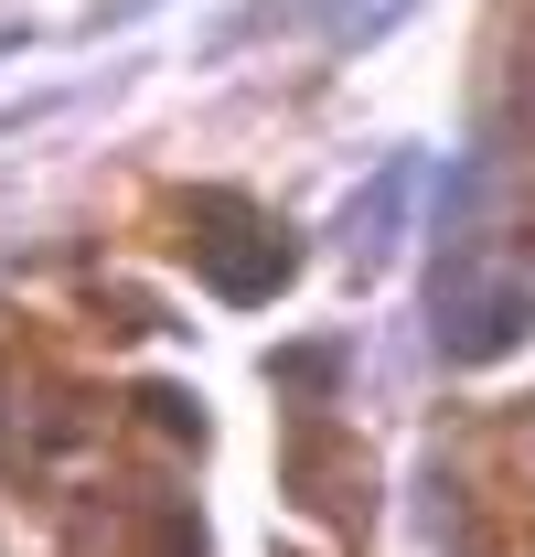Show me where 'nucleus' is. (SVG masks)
<instances>
[{"label": "nucleus", "mask_w": 535, "mask_h": 557, "mask_svg": "<svg viewBox=\"0 0 535 557\" xmlns=\"http://www.w3.org/2000/svg\"><path fill=\"white\" fill-rule=\"evenodd\" d=\"M311 22H322L333 44H386L407 22V0H311Z\"/></svg>", "instance_id": "4"}, {"label": "nucleus", "mask_w": 535, "mask_h": 557, "mask_svg": "<svg viewBox=\"0 0 535 557\" xmlns=\"http://www.w3.org/2000/svg\"><path fill=\"white\" fill-rule=\"evenodd\" d=\"M428 322H439V354H450V364H493V354L525 344L535 289H525V269H471V258H461V269L439 278Z\"/></svg>", "instance_id": "1"}, {"label": "nucleus", "mask_w": 535, "mask_h": 557, "mask_svg": "<svg viewBox=\"0 0 535 557\" xmlns=\"http://www.w3.org/2000/svg\"><path fill=\"white\" fill-rule=\"evenodd\" d=\"M194 236H203V278L225 289V300H268V289H289V236L268 225L258 205H236V194H194Z\"/></svg>", "instance_id": "2"}, {"label": "nucleus", "mask_w": 535, "mask_h": 557, "mask_svg": "<svg viewBox=\"0 0 535 557\" xmlns=\"http://www.w3.org/2000/svg\"><path fill=\"white\" fill-rule=\"evenodd\" d=\"M0 54H11V33H0Z\"/></svg>", "instance_id": "5"}, {"label": "nucleus", "mask_w": 535, "mask_h": 557, "mask_svg": "<svg viewBox=\"0 0 535 557\" xmlns=\"http://www.w3.org/2000/svg\"><path fill=\"white\" fill-rule=\"evenodd\" d=\"M397 214H407V161H397V172H375V183H364V205L343 214V258H353V269H375V258H386V236H397Z\"/></svg>", "instance_id": "3"}]
</instances>
